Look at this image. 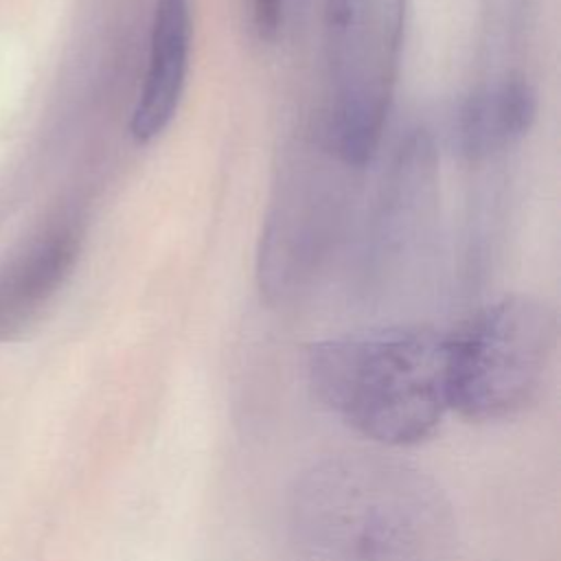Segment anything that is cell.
<instances>
[{"mask_svg": "<svg viewBox=\"0 0 561 561\" xmlns=\"http://www.w3.org/2000/svg\"><path fill=\"white\" fill-rule=\"evenodd\" d=\"M305 370L331 414L381 445H419L451 412L447 333L432 327H373L320 340L309 346Z\"/></svg>", "mask_w": 561, "mask_h": 561, "instance_id": "1", "label": "cell"}, {"mask_svg": "<svg viewBox=\"0 0 561 561\" xmlns=\"http://www.w3.org/2000/svg\"><path fill=\"white\" fill-rule=\"evenodd\" d=\"M447 333L449 410L476 423L526 412L550 373L559 322L541 298L493 300Z\"/></svg>", "mask_w": 561, "mask_h": 561, "instance_id": "2", "label": "cell"}, {"mask_svg": "<svg viewBox=\"0 0 561 561\" xmlns=\"http://www.w3.org/2000/svg\"><path fill=\"white\" fill-rule=\"evenodd\" d=\"M405 0H327L329 103L318 138L351 169L375 153L392 101Z\"/></svg>", "mask_w": 561, "mask_h": 561, "instance_id": "3", "label": "cell"}, {"mask_svg": "<svg viewBox=\"0 0 561 561\" xmlns=\"http://www.w3.org/2000/svg\"><path fill=\"white\" fill-rule=\"evenodd\" d=\"M335 162L342 160L318 138L316 160L302 153L294 164L296 169L287 173V182L267 217L259 254L261 287L272 298L294 296L318 265L335 219Z\"/></svg>", "mask_w": 561, "mask_h": 561, "instance_id": "4", "label": "cell"}, {"mask_svg": "<svg viewBox=\"0 0 561 561\" xmlns=\"http://www.w3.org/2000/svg\"><path fill=\"white\" fill-rule=\"evenodd\" d=\"M193 24L188 0H156L142 85L129 118V134L149 145L175 118L191 64Z\"/></svg>", "mask_w": 561, "mask_h": 561, "instance_id": "5", "label": "cell"}, {"mask_svg": "<svg viewBox=\"0 0 561 561\" xmlns=\"http://www.w3.org/2000/svg\"><path fill=\"white\" fill-rule=\"evenodd\" d=\"M537 90L517 75L493 79L469 92L454 112L451 145L469 160L506 151L528 134L537 118Z\"/></svg>", "mask_w": 561, "mask_h": 561, "instance_id": "6", "label": "cell"}, {"mask_svg": "<svg viewBox=\"0 0 561 561\" xmlns=\"http://www.w3.org/2000/svg\"><path fill=\"white\" fill-rule=\"evenodd\" d=\"M287 0H252V26L261 42H274L285 22Z\"/></svg>", "mask_w": 561, "mask_h": 561, "instance_id": "7", "label": "cell"}]
</instances>
